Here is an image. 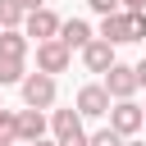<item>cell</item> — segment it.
I'll list each match as a JSON object with an SVG mask.
<instances>
[{
	"mask_svg": "<svg viewBox=\"0 0 146 146\" xmlns=\"http://www.w3.org/2000/svg\"><path fill=\"white\" fill-rule=\"evenodd\" d=\"M123 9H146V0H119Z\"/></svg>",
	"mask_w": 146,
	"mask_h": 146,
	"instance_id": "cell-20",
	"label": "cell"
},
{
	"mask_svg": "<svg viewBox=\"0 0 146 146\" xmlns=\"http://www.w3.org/2000/svg\"><path fill=\"white\" fill-rule=\"evenodd\" d=\"M141 123H146V119H141V105H132V100H114V105H110V128H114L123 141H128Z\"/></svg>",
	"mask_w": 146,
	"mask_h": 146,
	"instance_id": "cell-5",
	"label": "cell"
},
{
	"mask_svg": "<svg viewBox=\"0 0 146 146\" xmlns=\"http://www.w3.org/2000/svg\"><path fill=\"white\" fill-rule=\"evenodd\" d=\"M87 5H91V9L100 14V18H105V14H119V9H123L119 0H87Z\"/></svg>",
	"mask_w": 146,
	"mask_h": 146,
	"instance_id": "cell-17",
	"label": "cell"
},
{
	"mask_svg": "<svg viewBox=\"0 0 146 146\" xmlns=\"http://www.w3.org/2000/svg\"><path fill=\"white\" fill-rule=\"evenodd\" d=\"M55 41H64L68 50H82L87 41H91V27L82 23V18H68V23H59V36Z\"/></svg>",
	"mask_w": 146,
	"mask_h": 146,
	"instance_id": "cell-12",
	"label": "cell"
},
{
	"mask_svg": "<svg viewBox=\"0 0 146 146\" xmlns=\"http://www.w3.org/2000/svg\"><path fill=\"white\" fill-rule=\"evenodd\" d=\"M68 59H73V50H68L64 41H41V46H36V73H46V78L64 73Z\"/></svg>",
	"mask_w": 146,
	"mask_h": 146,
	"instance_id": "cell-3",
	"label": "cell"
},
{
	"mask_svg": "<svg viewBox=\"0 0 146 146\" xmlns=\"http://www.w3.org/2000/svg\"><path fill=\"white\" fill-rule=\"evenodd\" d=\"M27 78V36L0 32V87H14Z\"/></svg>",
	"mask_w": 146,
	"mask_h": 146,
	"instance_id": "cell-1",
	"label": "cell"
},
{
	"mask_svg": "<svg viewBox=\"0 0 146 146\" xmlns=\"http://www.w3.org/2000/svg\"><path fill=\"white\" fill-rule=\"evenodd\" d=\"M18 141V114L0 105V146H14Z\"/></svg>",
	"mask_w": 146,
	"mask_h": 146,
	"instance_id": "cell-14",
	"label": "cell"
},
{
	"mask_svg": "<svg viewBox=\"0 0 146 146\" xmlns=\"http://www.w3.org/2000/svg\"><path fill=\"white\" fill-rule=\"evenodd\" d=\"M82 64H87V73H110L119 59H114V46H110V41L91 36V41L82 46Z\"/></svg>",
	"mask_w": 146,
	"mask_h": 146,
	"instance_id": "cell-7",
	"label": "cell"
},
{
	"mask_svg": "<svg viewBox=\"0 0 146 146\" xmlns=\"http://www.w3.org/2000/svg\"><path fill=\"white\" fill-rule=\"evenodd\" d=\"M18 5H23L27 14H36V9H46V0H18Z\"/></svg>",
	"mask_w": 146,
	"mask_h": 146,
	"instance_id": "cell-18",
	"label": "cell"
},
{
	"mask_svg": "<svg viewBox=\"0 0 146 146\" xmlns=\"http://www.w3.org/2000/svg\"><path fill=\"white\" fill-rule=\"evenodd\" d=\"M78 114H82V119H105V114H110V91L96 87V82H87V87L78 91Z\"/></svg>",
	"mask_w": 146,
	"mask_h": 146,
	"instance_id": "cell-8",
	"label": "cell"
},
{
	"mask_svg": "<svg viewBox=\"0 0 146 146\" xmlns=\"http://www.w3.org/2000/svg\"><path fill=\"white\" fill-rule=\"evenodd\" d=\"M14 146H18V141H14Z\"/></svg>",
	"mask_w": 146,
	"mask_h": 146,
	"instance_id": "cell-24",
	"label": "cell"
},
{
	"mask_svg": "<svg viewBox=\"0 0 146 146\" xmlns=\"http://www.w3.org/2000/svg\"><path fill=\"white\" fill-rule=\"evenodd\" d=\"M50 128H55L59 146H87V132H82V114L78 110H55Z\"/></svg>",
	"mask_w": 146,
	"mask_h": 146,
	"instance_id": "cell-4",
	"label": "cell"
},
{
	"mask_svg": "<svg viewBox=\"0 0 146 146\" xmlns=\"http://www.w3.org/2000/svg\"><path fill=\"white\" fill-rule=\"evenodd\" d=\"M23 18H27V9L18 0H0V32H18Z\"/></svg>",
	"mask_w": 146,
	"mask_h": 146,
	"instance_id": "cell-13",
	"label": "cell"
},
{
	"mask_svg": "<svg viewBox=\"0 0 146 146\" xmlns=\"http://www.w3.org/2000/svg\"><path fill=\"white\" fill-rule=\"evenodd\" d=\"M46 137V114L41 110H18V141H41Z\"/></svg>",
	"mask_w": 146,
	"mask_h": 146,
	"instance_id": "cell-11",
	"label": "cell"
},
{
	"mask_svg": "<svg viewBox=\"0 0 146 146\" xmlns=\"http://www.w3.org/2000/svg\"><path fill=\"white\" fill-rule=\"evenodd\" d=\"M132 68H137V87H146V59H141V64H132Z\"/></svg>",
	"mask_w": 146,
	"mask_h": 146,
	"instance_id": "cell-19",
	"label": "cell"
},
{
	"mask_svg": "<svg viewBox=\"0 0 146 146\" xmlns=\"http://www.w3.org/2000/svg\"><path fill=\"white\" fill-rule=\"evenodd\" d=\"M18 87H23L27 110H50V105H55V78H46V73H27Z\"/></svg>",
	"mask_w": 146,
	"mask_h": 146,
	"instance_id": "cell-2",
	"label": "cell"
},
{
	"mask_svg": "<svg viewBox=\"0 0 146 146\" xmlns=\"http://www.w3.org/2000/svg\"><path fill=\"white\" fill-rule=\"evenodd\" d=\"M141 119H146V110H141Z\"/></svg>",
	"mask_w": 146,
	"mask_h": 146,
	"instance_id": "cell-23",
	"label": "cell"
},
{
	"mask_svg": "<svg viewBox=\"0 0 146 146\" xmlns=\"http://www.w3.org/2000/svg\"><path fill=\"white\" fill-rule=\"evenodd\" d=\"M123 146H141V141H123Z\"/></svg>",
	"mask_w": 146,
	"mask_h": 146,
	"instance_id": "cell-22",
	"label": "cell"
},
{
	"mask_svg": "<svg viewBox=\"0 0 146 146\" xmlns=\"http://www.w3.org/2000/svg\"><path fill=\"white\" fill-rule=\"evenodd\" d=\"M23 36H36V46H41V41H55V36H59V18H55L50 9H36V14L23 18Z\"/></svg>",
	"mask_w": 146,
	"mask_h": 146,
	"instance_id": "cell-9",
	"label": "cell"
},
{
	"mask_svg": "<svg viewBox=\"0 0 146 146\" xmlns=\"http://www.w3.org/2000/svg\"><path fill=\"white\" fill-rule=\"evenodd\" d=\"M32 146H59V141H46V137H41V141H32Z\"/></svg>",
	"mask_w": 146,
	"mask_h": 146,
	"instance_id": "cell-21",
	"label": "cell"
},
{
	"mask_svg": "<svg viewBox=\"0 0 146 146\" xmlns=\"http://www.w3.org/2000/svg\"><path fill=\"white\" fill-rule=\"evenodd\" d=\"M128 23H132V41L146 36V9H128Z\"/></svg>",
	"mask_w": 146,
	"mask_h": 146,
	"instance_id": "cell-16",
	"label": "cell"
},
{
	"mask_svg": "<svg viewBox=\"0 0 146 146\" xmlns=\"http://www.w3.org/2000/svg\"><path fill=\"white\" fill-rule=\"evenodd\" d=\"M100 41H110V46H123V41H132L128 9H119V14H105V18H100Z\"/></svg>",
	"mask_w": 146,
	"mask_h": 146,
	"instance_id": "cell-10",
	"label": "cell"
},
{
	"mask_svg": "<svg viewBox=\"0 0 146 146\" xmlns=\"http://www.w3.org/2000/svg\"><path fill=\"white\" fill-rule=\"evenodd\" d=\"M87 146H123V137H119L114 128H100V132H91V137H87Z\"/></svg>",
	"mask_w": 146,
	"mask_h": 146,
	"instance_id": "cell-15",
	"label": "cell"
},
{
	"mask_svg": "<svg viewBox=\"0 0 146 146\" xmlns=\"http://www.w3.org/2000/svg\"><path fill=\"white\" fill-rule=\"evenodd\" d=\"M105 91H110V100H132V91H137V68H132V64H114V68L105 73Z\"/></svg>",
	"mask_w": 146,
	"mask_h": 146,
	"instance_id": "cell-6",
	"label": "cell"
}]
</instances>
